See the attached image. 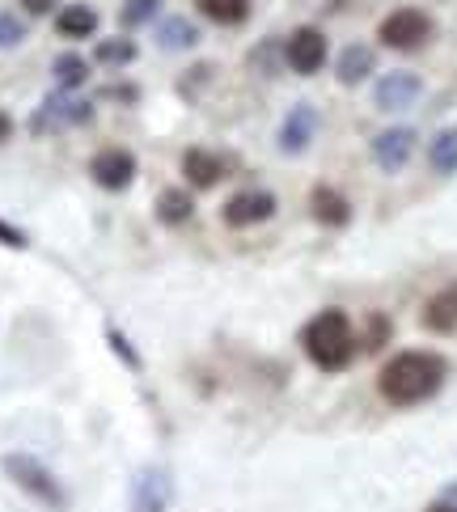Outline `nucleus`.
Here are the masks:
<instances>
[{"instance_id":"1","label":"nucleus","mask_w":457,"mask_h":512,"mask_svg":"<svg viewBox=\"0 0 457 512\" xmlns=\"http://www.w3.org/2000/svg\"><path fill=\"white\" fill-rule=\"evenodd\" d=\"M449 364L436 352H398L386 369H381L377 386L381 398L394 402V407H415V402H428L436 390L445 386Z\"/></svg>"},{"instance_id":"2","label":"nucleus","mask_w":457,"mask_h":512,"mask_svg":"<svg viewBox=\"0 0 457 512\" xmlns=\"http://www.w3.org/2000/svg\"><path fill=\"white\" fill-rule=\"evenodd\" d=\"M301 347H305V356L314 360L322 373H343L347 364H352V356H356L352 322H347L343 309H322L318 318L305 322Z\"/></svg>"},{"instance_id":"3","label":"nucleus","mask_w":457,"mask_h":512,"mask_svg":"<svg viewBox=\"0 0 457 512\" xmlns=\"http://www.w3.org/2000/svg\"><path fill=\"white\" fill-rule=\"evenodd\" d=\"M0 466H5V474L26 491L30 500H39L51 512H64L68 508V491L60 487V479L39 462V457H30V453H5V457H0Z\"/></svg>"},{"instance_id":"4","label":"nucleus","mask_w":457,"mask_h":512,"mask_svg":"<svg viewBox=\"0 0 457 512\" xmlns=\"http://www.w3.org/2000/svg\"><path fill=\"white\" fill-rule=\"evenodd\" d=\"M377 39L394 51H415L432 39V17L424 9H394L386 22H381Z\"/></svg>"},{"instance_id":"5","label":"nucleus","mask_w":457,"mask_h":512,"mask_svg":"<svg viewBox=\"0 0 457 512\" xmlns=\"http://www.w3.org/2000/svg\"><path fill=\"white\" fill-rule=\"evenodd\" d=\"M284 64L297 72V77H314V72H322V64H326V34L318 26L292 30L288 43H284Z\"/></svg>"},{"instance_id":"6","label":"nucleus","mask_w":457,"mask_h":512,"mask_svg":"<svg viewBox=\"0 0 457 512\" xmlns=\"http://www.w3.org/2000/svg\"><path fill=\"white\" fill-rule=\"evenodd\" d=\"M276 216V195L271 191H237L229 204L221 208V221L229 229H250V225H263Z\"/></svg>"},{"instance_id":"7","label":"nucleus","mask_w":457,"mask_h":512,"mask_svg":"<svg viewBox=\"0 0 457 512\" xmlns=\"http://www.w3.org/2000/svg\"><path fill=\"white\" fill-rule=\"evenodd\" d=\"M94 119V102H72L64 94H51L30 119V132H56V127H72V123H89Z\"/></svg>"},{"instance_id":"8","label":"nucleus","mask_w":457,"mask_h":512,"mask_svg":"<svg viewBox=\"0 0 457 512\" xmlns=\"http://www.w3.org/2000/svg\"><path fill=\"white\" fill-rule=\"evenodd\" d=\"M127 504H132V512H166L170 508V474L161 466H144L132 479Z\"/></svg>"},{"instance_id":"9","label":"nucleus","mask_w":457,"mask_h":512,"mask_svg":"<svg viewBox=\"0 0 457 512\" xmlns=\"http://www.w3.org/2000/svg\"><path fill=\"white\" fill-rule=\"evenodd\" d=\"M89 174H94V182L102 191H127L136 178V157L127 149H102V153H94V161H89Z\"/></svg>"},{"instance_id":"10","label":"nucleus","mask_w":457,"mask_h":512,"mask_svg":"<svg viewBox=\"0 0 457 512\" xmlns=\"http://www.w3.org/2000/svg\"><path fill=\"white\" fill-rule=\"evenodd\" d=\"M419 77L415 72H386V77L377 81V89H373V102H377V111H407V106H415V98H419Z\"/></svg>"},{"instance_id":"11","label":"nucleus","mask_w":457,"mask_h":512,"mask_svg":"<svg viewBox=\"0 0 457 512\" xmlns=\"http://www.w3.org/2000/svg\"><path fill=\"white\" fill-rule=\"evenodd\" d=\"M411 153H415V132L411 127H386V132L373 140V161L386 174H398L411 161Z\"/></svg>"},{"instance_id":"12","label":"nucleus","mask_w":457,"mask_h":512,"mask_svg":"<svg viewBox=\"0 0 457 512\" xmlns=\"http://www.w3.org/2000/svg\"><path fill=\"white\" fill-rule=\"evenodd\" d=\"M314 132H318V111L309 102H297L280 123V149L284 153H305L309 144H314Z\"/></svg>"},{"instance_id":"13","label":"nucleus","mask_w":457,"mask_h":512,"mask_svg":"<svg viewBox=\"0 0 457 512\" xmlns=\"http://www.w3.org/2000/svg\"><path fill=\"white\" fill-rule=\"evenodd\" d=\"M182 178H187L195 191H208L225 178V157H216L208 149H187L182 153Z\"/></svg>"},{"instance_id":"14","label":"nucleus","mask_w":457,"mask_h":512,"mask_svg":"<svg viewBox=\"0 0 457 512\" xmlns=\"http://www.w3.org/2000/svg\"><path fill=\"white\" fill-rule=\"evenodd\" d=\"M373 68H377V51H373V47H364V43H352V47H343V51H339L335 77H339L343 85H360Z\"/></svg>"},{"instance_id":"15","label":"nucleus","mask_w":457,"mask_h":512,"mask_svg":"<svg viewBox=\"0 0 457 512\" xmlns=\"http://www.w3.org/2000/svg\"><path fill=\"white\" fill-rule=\"evenodd\" d=\"M309 208H314L318 221L331 225V229L352 221V204H347V199L339 191H331V187H314V195H309Z\"/></svg>"},{"instance_id":"16","label":"nucleus","mask_w":457,"mask_h":512,"mask_svg":"<svg viewBox=\"0 0 457 512\" xmlns=\"http://www.w3.org/2000/svg\"><path fill=\"white\" fill-rule=\"evenodd\" d=\"M424 326H428V331H436V335H449L453 326H457V280H453L445 292H436V297L428 301V309H424Z\"/></svg>"},{"instance_id":"17","label":"nucleus","mask_w":457,"mask_h":512,"mask_svg":"<svg viewBox=\"0 0 457 512\" xmlns=\"http://www.w3.org/2000/svg\"><path fill=\"white\" fill-rule=\"evenodd\" d=\"M199 43V30L187 17H161L157 22V47L161 51H191Z\"/></svg>"},{"instance_id":"18","label":"nucleus","mask_w":457,"mask_h":512,"mask_svg":"<svg viewBox=\"0 0 457 512\" xmlns=\"http://www.w3.org/2000/svg\"><path fill=\"white\" fill-rule=\"evenodd\" d=\"M191 212H195L191 191L170 187V191H161V195H157V221H161V225H187V221H191Z\"/></svg>"},{"instance_id":"19","label":"nucleus","mask_w":457,"mask_h":512,"mask_svg":"<svg viewBox=\"0 0 457 512\" xmlns=\"http://www.w3.org/2000/svg\"><path fill=\"white\" fill-rule=\"evenodd\" d=\"M56 30L64 34V39H94L98 13L89 9V5H68V9H60V17H56Z\"/></svg>"},{"instance_id":"20","label":"nucleus","mask_w":457,"mask_h":512,"mask_svg":"<svg viewBox=\"0 0 457 512\" xmlns=\"http://www.w3.org/2000/svg\"><path fill=\"white\" fill-rule=\"evenodd\" d=\"M195 5L216 26H242L250 17V0H195Z\"/></svg>"},{"instance_id":"21","label":"nucleus","mask_w":457,"mask_h":512,"mask_svg":"<svg viewBox=\"0 0 457 512\" xmlns=\"http://www.w3.org/2000/svg\"><path fill=\"white\" fill-rule=\"evenodd\" d=\"M428 161H432V170H436V174H445V178L457 174V127H445V132L432 140Z\"/></svg>"},{"instance_id":"22","label":"nucleus","mask_w":457,"mask_h":512,"mask_svg":"<svg viewBox=\"0 0 457 512\" xmlns=\"http://www.w3.org/2000/svg\"><path fill=\"white\" fill-rule=\"evenodd\" d=\"M94 60L102 64V68H127L136 60V43L132 39H102L98 47H94Z\"/></svg>"},{"instance_id":"23","label":"nucleus","mask_w":457,"mask_h":512,"mask_svg":"<svg viewBox=\"0 0 457 512\" xmlns=\"http://www.w3.org/2000/svg\"><path fill=\"white\" fill-rule=\"evenodd\" d=\"M51 72H56V85L60 89H77V85H85L89 81V60H81V56H60L56 64H51Z\"/></svg>"},{"instance_id":"24","label":"nucleus","mask_w":457,"mask_h":512,"mask_svg":"<svg viewBox=\"0 0 457 512\" xmlns=\"http://www.w3.org/2000/svg\"><path fill=\"white\" fill-rule=\"evenodd\" d=\"M157 9H161V0H123L119 22H123L127 30H136V26H144V22H153Z\"/></svg>"},{"instance_id":"25","label":"nucleus","mask_w":457,"mask_h":512,"mask_svg":"<svg viewBox=\"0 0 457 512\" xmlns=\"http://www.w3.org/2000/svg\"><path fill=\"white\" fill-rule=\"evenodd\" d=\"M280 60H284V47H280V43H271V39L250 51V68H254V72H263V77H276Z\"/></svg>"},{"instance_id":"26","label":"nucleus","mask_w":457,"mask_h":512,"mask_svg":"<svg viewBox=\"0 0 457 512\" xmlns=\"http://www.w3.org/2000/svg\"><path fill=\"white\" fill-rule=\"evenodd\" d=\"M26 39V22L13 13H0V47H17Z\"/></svg>"},{"instance_id":"27","label":"nucleus","mask_w":457,"mask_h":512,"mask_svg":"<svg viewBox=\"0 0 457 512\" xmlns=\"http://www.w3.org/2000/svg\"><path fill=\"white\" fill-rule=\"evenodd\" d=\"M390 339V322L386 318H373L369 322V335H364V352H377V347H386Z\"/></svg>"},{"instance_id":"28","label":"nucleus","mask_w":457,"mask_h":512,"mask_svg":"<svg viewBox=\"0 0 457 512\" xmlns=\"http://www.w3.org/2000/svg\"><path fill=\"white\" fill-rule=\"evenodd\" d=\"M0 246H9V250H26L30 246V237L17 229V225H9V221H0Z\"/></svg>"},{"instance_id":"29","label":"nucleus","mask_w":457,"mask_h":512,"mask_svg":"<svg viewBox=\"0 0 457 512\" xmlns=\"http://www.w3.org/2000/svg\"><path fill=\"white\" fill-rule=\"evenodd\" d=\"M111 343H115V352H119V356H123L127 364H132V369H140V356H136V347L127 343V339H123L119 331H111Z\"/></svg>"},{"instance_id":"30","label":"nucleus","mask_w":457,"mask_h":512,"mask_svg":"<svg viewBox=\"0 0 457 512\" xmlns=\"http://www.w3.org/2000/svg\"><path fill=\"white\" fill-rule=\"evenodd\" d=\"M102 98H119V102H136V85H111V89H102Z\"/></svg>"},{"instance_id":"31","label":"nucleus","mask_w":457,"mask_h":512,"mask_svg":"<svg viewBox=\"0 0 457 512\" xmlns=\"http://www.w3.org/2000/svg\"><path fill=\"white\" fill-rule=\"evenodd\" d=\"M22 5H26V13H30V17H43V13L56 9L60 0H22Z\"/></svg>"},{"instance_id":"32","label":"nucleus","mask_w":457,"mask_h":512,"mask_svg":"<svg viewBox=\"0 0 457 512\" xmlns=\"http://www.w3.org/2000/svg\"><path fill=\"white\" fill-rule=\"evenodd\" d=\"M9 136H13V119H9L5 111H0V144H5Z\"/></svg>"},{"instance_id":"33","label":"nucleus","mask_w":457,"mask_h":512,"mask_svg":"<svg viewBox=\"0 0 457 512\" xmlns=\"http://www.w3.org/2000/svg\"><path fill=\"white\" fill-rule=\"evenodd\" d=\"M428 512H457V508H428Z\"/></svg>"}]
</instances>
